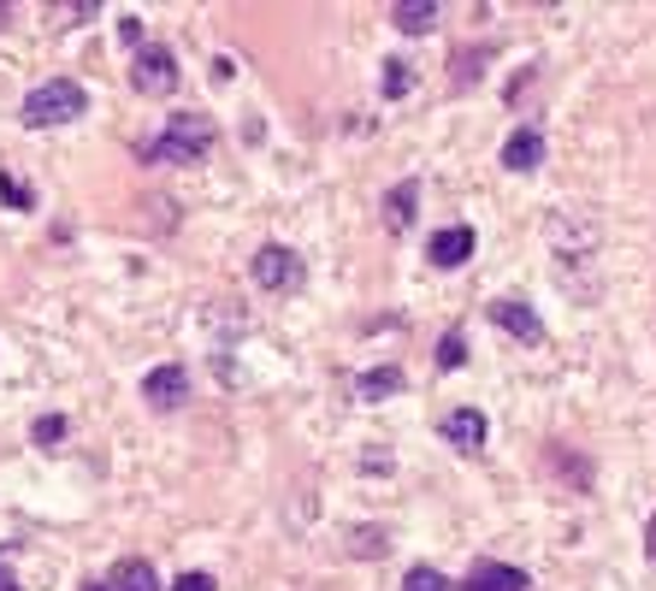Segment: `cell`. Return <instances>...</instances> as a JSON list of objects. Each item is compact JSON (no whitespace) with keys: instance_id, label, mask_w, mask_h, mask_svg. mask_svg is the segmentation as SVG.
<instances>
[{"instance_id":"24","label":"cell","mask_w":656,"mask_h":591,"mask_svg":"<svg viewBox=\"0 0 656 591\" xmlns=\"http://www.w3.org/2000/svg\"><path fill=\"white\" fill-rule=\"evenodd\" d=\"M171 591H214V573H178Z\"/></svg>"},{"instance_id":"19","label":"cell","mask_w":656,"mask_h":591,"mask_svg":"<svg viewBox=\"0 0 656 591\" xmlns=\"http://www.w3.org/2000/svg\"><path fill=\"white\" fill-rule=\"evenodd\" d=\"M414 90V65L408 60H385V95H408Z\"/></svg>"},{"instance_id":"23","label":"cell","mask_w":656,"mask_h":591,"mask_svg":"<svg viewBox=\"0 0 656 591\" xmlns=\"http://www.w3.org/2000/svg\"><path fill=\"white\" fill-rule=\"evenodd\" d=\"M0 196H7L12 207H30V189H24L19 178H7V172H0Z\"/></svg>"},{"instance_id":"21","label":"cell","mask_w":656,"mask_h":591,"mask_svg":"<svg viewBox=\"0 0 656 591\" xmlns=\"http://www.w3.org/2000/svg\"><path fill=\"white\" fill-rule=\"evenodd\" d=\"M403 591H450V580H444L438 568H408V580H403Z\"/></svg>"},{"instance_id":"1","label":"cell","mask_w":656,"mask_h":591,"mask_svg":"<svg viewBox=\"0 0 656 591\" xmlns=\"http://www.w3.org/2000/svg\"><path fill=\"white\" fill-rule=\"evenodd\" d=\"M219 143V125L207 113H171L166 131L143 148V166H189Z\"/></svg>"},{"instance_id":"18","label":"cell","mask_w":656,"mask_h":591,"mask_svg":"<svg viewBox=\"0 0 656 591\" xmlns=\"http://www.w3.org/2000/svg\"><path fill=\"white\" fill-rule=\"evenodd\" d=\"M497 54V48H479V54H456V90H468V83H479V65H486Z\"/></svg>"},{"instance_id":"26","label":"cell","mask_w":656,"mask_h":591,"mask_svg":"<svg viewBox=\"0 0 656 591\" xmlns=\"http://www.w3.org/2000/svg\"><path fill=\"white\" fill-rule=\"evenodd\" d=\"M645 556H650V562H656V520H650V527H645Z\"/></svg>"},{"instance_id":"22","label":"cell","mask_w":656,"mask_h":591,"mask_svg":"<svg viewBox=\"0 0 656 591\" xmlns=\"http://www.w3.org/2000/svg\"><path fill=\"white\" fill-rule=\"evenodd\" d=\"M30 438H37L42 449H48V444H60V438H65V421H60V414H42V421L30 426Z\"/></svg>"},{"instance_id":"3","label":"cell","mask_w":656,"mask_h":591,"mask_svg":"<svg viewBox=\"0 0 656 591\" xmlns=\"http://www.w3.org/2000/svg\"><path fill=\"white\" fill-rule=\"evenodd\" d=\"M83 107H90L83 83H72V77H48V83H37V90L24 95V125H30V131L72 125V118H83Z\"/></svg>"},{"instance_id":"11","label":"cell","mask_w":656,"mask_h":591,"mask_svg":"<svg viewBox=\"0 0 656 591\" xmlns=\"http://www.w3.org/2000/svg\"><path fill=\"white\" fill-rule=\"evenodd\" d=\"M391 24L403 30V37H426V30L438 24V0H396Z\"/></svg>"},{"instance_id":"8","label":"cell","mask_w":656,"mask_h":591,"mask_svg":"<svg viewBox=\"0 0 656 591\" xmlns=\"http://www.w3.org/2000/svg\"><path fill=\"white\" fill-rule=\"evenodd\" d=\"M461 591H532V580L521 568H509V562H473Z\"/></svg>"},{"instance_id":"12","label":"cell","mask_w":656,"mask_h":591,"mask_svg":"<svg viewBox=\"0 0 656 591\" xmlns=\"http://www.w3.org/2000/svg\"><path fill=\"white\" fill-rule=\"evenodd\" d=\"M539 160H544V136L532 131V125H527V131H514L509 143H503V166H509V172H532Z\"/></svg>"},{"instance_id":"2","label":"cell","mask_w":656,"mask_h":591,"mask_svg":"<svg viewBox=\"0 0 656 591\" xmlns=\"http://www.w3.org/2000/svg\"><path fill=\"white\" fill-rule=\"evenodd\" d=\"M544 237H550V249H556L562 272L592 267V260L603 255V225L592 214H580V207H556V214L544 219Z\"/></svg>"},{"instance_id":"15","label":"cell","mask_w":656,"mask_h":591,"mask_svg":"<svg viewBox=\"0 0 656 591\" xmlns=\"http://www.w3.org/2000/svg\"><path fill=\"white\" fill-rule=\"evenodd\" d=\"M95 7L101 0H54L48 7V30H77L83 19H95Z\"/></svg>"},{"instance_id":"20","label":"cell","mask_w":656,"mask_h":591,"mask_svg":"<svg viewBox=\"0 0 656 591\" xmlns=\"http://www.w3.org/2000/svg\"><path fill=\"white\" fill-rule=\"evenodd\" d=\"M461 361H468V343H461V332H444V343H438V367L456 373Z\"/></svg>"},{"instance_id":"29","label":"cell","mask_w":656,"mask_h":591,"mask_svg":"<svg viewBox=\"0 0 656 591\" xmlns=\"http://www.w3.org/2000/svg\"><path fill=\"white\" fill-rule=\"evenodd\" d=\"M83 591H113V585H95V580H90V585H83Z\"/></svg>"},{"instance_id":"13","label":"cell","mask_w":656,"mask_h":591,"mask_svg":"<svg viewBox=\"0 0 656 591\" xmlns=\"http://www.w3.org/2000/svg\"><path fill=\"white\" fill-rule=\"evenodd\" d=\"M414 201H420V184H414V178H403L385 196V225H391V231H408V225H414Z\"/></svg>"},{"instance_id":"17","label":"cell","mask_w":656,"mask_h":591,"mask_svg":"<svg viewBox=\"0 0 656 591\" xmlns=\"http://www.w3.org/2000/svg\"><path fill=\"white\" fill-rule=\"evenodd\" d=\"M391 550V532L385 527H355L350 532V556H385Z\"/></svg>"},{"instance_id":"9","label":"cell","mask_w":656,"mask_h":591,"mask_svg":"<svg viewBox=\"0 0 656 591\" xmlns=\"http://www.w3.org/2000/svg\"><path fill=\"white\" fill-rule=\"evenodd\" d=\"M444 438H450L456 449H479V444H486V414H479V408H456V414H444Z\"/></svg>"},{"instance_id":"14","label":"cell","mask_w":656,"mask_h":591,"mask_svg":"<svg viewBox=\"0 0 656 591\" xmlns=\"http://www.w3.org/2000/svg\"><path fill=\"white\" fill-rule=\"evenodd\" d=\"M113 591H160V580H154V568L143 562V556H125V562L113 568Z\"/></svg>"},{"instance_id":"6","label":"cell","mask_w":656,"mask_h":591,"mask_svg":"<svg viewBox=\"0 0 656 591\" xmlns=\"http://www.w3.org/2000/svg\"><path fill=\"white\" fill-rule=\"evenodd\" d=\"M143 403L148 408H178V403H189V367L184 361H166V367H154L148 379H143Z\"/></svg>"},{"instance_id":"16","label":"cell","mask_w":656,"mask_h":591,"mask_svg":"<svg viewBox=\"0 0 656 591\" xmlns=\"http://www.w3.org/2000/svg\"><path fill=\"white\" fill-rule=\"evenodd\" d=\"M396 391H403V373L396 367H373V373H361V385H355L361 403H378V396H396Z\"/></svg>"},{"instance_id":"4","label":"cell","mask_w":656,"mask_h":591,"mask_svg":"<svg viewBox=\"0 0 656 591\" xmlns=\"http://www.w3.org/2000/svg\"><path fill=\"white\" fill-rule=\"evenodd\" d=\"M249 272L261 290H296L302 284V260H296V249H284V242H267V249L249 260Z\"/></svg>"},{"instance_id":"25","label":"cell","mask_w":656,"mask_h":591,"mask_svg":"<svg viewBox=\"0 0 656 591\" xmlns=\"http://www.w3.org/2000/svg\"><path fill=\"white\" fill-rule=\"evenodd\" d=\"M118 37H125L136 54H143V19H118Z\"/></svg>"},{"instance_id":"10","label":"cell","mask_w":656,"mask_h":591,"mask_svg":"<svg viewBox=\"0 0 656 591\" xmlns=\"http://www.w3.org/2000/svg\"><path fill=\"white\" fill-rule=\"evenodd\" d=\"M431 267H461V260H473V231L468 225H450V231L431 237Z\"/></svg>"},{"instance_id":"28","label":"cell","mask_w":656,"mask_h":591,"mask_svg":"<svg viewBox=\"0 0 656 591\" xmlns=\"http://www.w3.org/2000/svg\"><path fill=\"white\" fill-rule=\"evenodd\" d=\"M7 19H12V7H7V0H0V30H7Z\"/></svg>"},{"instance_id":"5","label":"cell","mask_w":656,"mask_h":591,"mask_svg":"<svg viewBox=\"0 0 656 591\" xmlns=\"http://www.w3.org/2000/svg\"><path fill=\"white\" fill-rule=\"evenodd\" d=\"M131 83L143 95H171L178 90V54H171V48H143L131 65Z\"/></svg>"},{"instance_id":"7","label":"cell","mask_w":656,"mask_h":591,"mask_svg":"<svg viewBox=\"0 0 656 591\" xmlns=\"http://www.w3.org/2000/svg\"><path fill=\"white\" fill-rule=\"evenodd\" d=\"M486 314H491V325H503L509 338H521V343H544V320L532 314L527 302H514V296H497Z\"/></svg>"},{"instance_id":"27","label":"cell","mask_w":656,"mask_h":591,"mask_svg":"<svg viewBox=\"0 0 656 591\" xmlns=\"http://www.w3.org/2000/svg\"><path fill=\"white\" fill-rule=\"evenodd\" d=\"M0 591H24V585H19V580H12V573H7V568H0Z\"/></svg>"}]
</instances>
